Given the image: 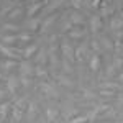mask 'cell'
I'll return each mask as SVG.
<instances>
[{"label": "cell", "instance_id": "cell-1", "mask_svg": "<svg viewBox=\"0 0 123 123\" xmlns=\"http://www.w3.org/2000/svg\"><path fill=\"white\" fill-rule=\"evenodd\" d=\"M61 49H62V54H64V57H66L67 61H74L76 57H74V49H72V46L71 44H67V43H62L61 44Z\"/></svg>", "mask_w": 123, "mask_h": 123}, {"label": "cell", "instance_id": "cell-2", "mask_svg": "<svg viewBox=\"0 0 123 123\" xmlns=\"http://www.w3.org/2000/svg\"><path fill=\"white\" fill-rule=\"evenodd\" d=\"M18 67H20V71H21V76H25V77H30V76H31V72H33V67H31V64H30L28 61L20 62Z\"/></svg>", "mask_w": 123, "mask_h": 123}, {"label": "cell", "instance_id": "cell-3", "mask_svg": "<svg viewBox=\"0 0 123 123\" xmlns=\"http://www.w3.org/2000/svg\"><path fill=\"white\" fill-rule=\"evenodd\" d=\"M100 28H102V18H100L98 15H94V17L90 18V30H92V31H98Z\"/></svg>", "mask_w": 123, "mask_h": 123}, {"label": "cell", "instance_id": "cell-4", "mask_svg": "<svg viewBox=\"0 0 123 123\" xmlns=\"http://www.w3.org/2000/svg\"><path fill=\"white\" fill-rule=\"evenodd\" d=\"M20 84V79L17 76H10L8 77V90L12 94H15V90H17V87Z\"/></svg>", "mask_w": 123, "mask_h": 123}, {"label": "cell", "instance_id": "cell-5", "mask_svg": "<svg viewBox=\"0 0 123 123\" xmlns=\"http://www.w3.org/2000/svg\"><path fill=\"white\" fill-rule=\"evenodd\" d=\"M36 51H38V46H36V44H30V46L23 51V57H25V59H28V57H31Z\"/></svg>", "mask_w": 123, "mask_h": 123}, {"label": "cell", "instance_id": "cell-6", "mask_svg": "<svg viewBox=\"0 0 123 123\" xmlns=\"http://www.w3.org/2000/svg\"><path fill=\"white\" fill-rule=\"evenodd\" d=\"M71 23L72 25H84V17L79 13H72L71 15Z\"/></svg>", "mask_w": 123, "mask_h": 123}, {"label": "cell", "instance_id": "cell-7", "mask_svg": "<svg viewBox=\"0 0 123 123\" xmlns=\"http://www.w3.org/2000/svg\"><path fill=\"white\" fill-rule=\"evenodd\" d=\"M43 5H44L43 2H36V3H33V5L28 8V17H33V15H35V13H36V12L43 7Z\"/></svg>", "mask_w": 123, "mask_h": 123}, {"label": "cell", "instance_id": "cell-8", "mask_svg": "<svg viewBox=\"0 0 123 123\" xmlns=\"http://www.w3.org/2000/svg\"><path fill=\"white\" fill-rule=\"evenodd\" d=\"M98 67H100V57L92 56V59H90V69L92 71H98Z\"/></svg>", "mask_w": 123, "mask_h": 123}, {"label": "cell", "instance_id": "cell-9", "mask_svg": "<svg viewBox=\"0 0 123 123\" xmlns=\"http://www.w3.org/2000/svg\"><path fill=\"white\" fill-rule=\"evenodd\" d=\"M18 64L13 61V59H10V61H3L2 62V67H3V71H8V69H12V67H17Z\"/></svg>", "mask_w": 123, "mask_h": 123}, {"label": "cell", "instance_id": "cell-10", "mask_svg": "<svg viewBox=\"0 0 123 123\" xmlns=\"http://www.w3.org/2000/svg\"><path fill=\"white\" fill-rule=\"evenodd\" d=\"M41 89H43V90H44L48 95H51V97H56V90H54L53 87H49L48 84H43V85H41Z\"/></svg>", "mask_w": 123, "mask_h": 123}, {"label": "cell", "instance_id": "cell-11", "mask_svg": "<svg viewBox=\"0 0 123 123\" xmlns=\"http://www.w3.org/2000/svg\"><path fill=\"white\" fill-rule=\"evenodd\" d=\"M38 26H39V21H38V20H31V21H28V23H26V28L31 30V31L38 30Z\"/></svg>", "mask_w": 123, "mask_h": 123}, {"label": "cell", "instance_id": "cell-12", "mask_svg": "<svg viewBox=\"0 0 123 123\" xmlns=\"http://www.w3.org/2000/svg\"><path fill=\"white\" fill-rule=\"evenodd\" d=\"M2 39H3L7 44H12V43H17L20 39V36H2Z\"/></svg>", "mask_w": 123, "mask_h": 123}, {"label": "cell", "instance_id": "cell-13", "mask_svg": "<svg viewBox=\"0 0 123 123\" xmlns=\"http://www.w3.org/2000/svg\"><path fill=\"white\" fill-rule=\"evenodd\" d=\"M69 36H71V38L79 39V38H82V36H84V33H82V31H79V30H72V31H69Z\"/></svg>", "mask_w": 123, "mask_h": 123}, {"label": "cell", "instance_id": "cell-14", "mask_svg": "<svg viewBox=\"0 0 123 123\" xmlns=\"http://www.w3.org/2000/svg\"><path fill=\"white\" fill-rule=\"evenodd\" d=\"M84 51H85L84 46H79V48L76 49V53H74V57H76L77 61H80V59H82V54H84Z\"/></svg>", "mask_w": 123, "mask_h": 123}, {"label": "cell", "instance_id": "cell-15", "mask_svg": "<svg viewBox=\"0 0 123 123\" xmlns=\"http://www.w3.org/2000/svg\"><path fill=\"white\" fill-rule=\"evenodd\" d=\"M100 95H105V97H115V90H112V89H102V90H100Z\"/></svg>", "mask_w": 123, "mask_h": 123}, {"label": "cell", "instance_id": "cell-16", "mask_svg": "<svg viewBox=\"0 0 123 123\" xmlns=\"http://www.w3.org/2000/svg\"><path fill=\"white\" fill-rule=\"evenodd\" d=\"M87 120H89V117L82 115V117H77V118H74V120H71V123H85Z\"/></svg>", "mask_w": 123, "mask_h": 123}, {"label": "cell", "instance_id": "cell-17", "mask_svg": "<svg viewBox=\"0 0 123 123\" xmlns=\"http://www.w3.org/2000/svg\"><path fill=\"white\" fill-rule=\"evenodd\" d=\"M102 87H107V89H112V90H117L118 89V84H115V82H104Z\"/></svg>", "mask_w": 123, "mask_h": 123}, {"label": "cell", "instance_id": "cell-18", "mask_svg": "<svg viewBox=\"0 0 123 123\" xmlns=\"http://www.w3.org/2000/svg\"><path fill=\"white\" fill-rule=\"evenodd\" d=\"M56 115H57V112H56V110L49 108V110H48V120H49V122H53V120L56 118Z\"/></svg>", "mask_w": 123, "mask_h": 123}, {"label": "cell", "instance_id": "cell-19", "mask_svg": "<svg viewBox=\"0 0 123 123\" xmlns=\"http://www.w3.org/2000/svg\"><path fill=\"white\" fill-rule=\"evenodd\" d=\"M54 18H56L54 15H51V17H48V20H46V21H44V23H43V30H46L48 26H49V25H51V23L54 21Z\"/></svg>", "mask_w": 123, "mask_h": 123}, {"label": "cell", "instance_id": "cell-20", "mask_svg": "<svg viewBox=\"0 0 123 123\" xmlns=\"http://www.w3.org/2000/svg\"><path fill=\"white\" fill-rule=\"evenodd\" d=\"M112 26H113L115 30H120V28H123V20H113Z\"/></svg>", "mask_w": 123, "mask_h": 123}, {"label": "cell", "instance_id": "cell-21", "mask_svg": "<svg viewBox=\"0 0 123 123\" xmlns=\"http://www.w3.org/2000/svg\"><path fill=\"white\" fill-rule=\"evenodd\" d=\"M59 80H61L64 85H72V84H74L71 79H67V77H64V76H59Z\"/></svg>", "mask_w": 123, "mask_h": 123}, {"label": "cell", "instance_id": "cell-22", "mask_svg": "<svg viewBox=\"0 0 123 123\" xmlns=\"http://www.w3.org/2000/svg\"><path fill=\"white\" fill-rule=\"evenodd\" d=\"M20 15H21V8H15L8 17H10V18H15V17H20Z\"/></svg>", "mask_w": 123, "mask_h": 123}, {"label": "cell", "instance_id": "cell-23", "mask_svg": "<svg viewBox=\"0 0 123 123\" xmlns=\"http://www.w3.org/2000/svg\"><path fill=\"white\" fill-rule=\"evenodd\" d=\"M36 59H38V62H46V54H44L43 51H39V54L36 56Z\"/></svg>", "mask_w": 123, "mask_h": 123}, {"label": "cell", "instance_id": "cell-24", "mask_svg": "<svg viewBox=\"0 0 123 123\" xmlns=\"http://www.w3.org/2000/svg\"><path fill=\"white\" fill-rule=\"evenodd\" d=\"M36 74H38V76H44V77L48 76V72H46V71H44V69H43L41 66H38V67H36Z\"/></svg>", "mask_w": 123, "mask_h": 123}, {"label": "cell", "instance_id": "cell-25", "mask_svg": "<svg viewBox=\"0 0 123 123\" xmlns=\"http://www.w3.org/2000/svg\"><path fill=\"white\" fill-rule=\"evenodd\" d=\"M3 30H10V31H18V26H15V25H3Z\"/></svg>", "mask_w": 123, "mask_h": 123}, {"label": "cell", "instance_id": "cell-26", "mask_svg": "<svg viewBox=\"0 0 123 123\" xmlns=\"http://www.w3.org/2000/svg\"><path fill=\"white\" fill-rule=\"evenodd\" d=\"M8 108H10V105H8V104H5V105H0V113H2V115H5L7 112H8Z\"/></svg>", "mask_w": 123, "mask_h": 123}, {"label": "cell", "instance_id": "cell-27", "mask_svg": "<svg viewBox=\"0 0 123 123\" xmlns=\"http://www.w3.org/2000/svg\"><path fill=\"white\" fill-rule=\"evenodd\" d=\"M20 80H21V84H23V85H30V82H31V79H30V77H25V76H21Z\"/></svg>", "mask_w": 123, "mask_h": 123}, {"label": "cell", "instance_id": "cell-28", "mask_svg": "<svg viewBox=\"0 0 123 123\" xmlns=\"http://www.w3.org/2000/svg\"><path fill=\"white\" fill-rule=\"evenodd\" d=\"M113 66H115V69H120V67H123V59H117L113 62Z\"/></svg>", "mask_w": 123, "mask_h": 123}, {"label": "cell", "instance_id": "cell-29", "mask_svg": "<svg viewBox=\"0 0 123 123\" xmlns=\"http://www.w3.org/2000/svg\"><path fill=\"white\" fill-rule=\"evenodd\" d=\"M72 2V5L76 7V8H80L82 7V0H71Z\"/></svg>", "mask_w": 123, "mask_h": 123}, {"label": "cell", "instance_id": "cell-30", "mask_svg": "<svg viewBox=\"0 0 123 123\" xmlns=\"http://www.w3.org/2000/svg\"><path fill=\"white\" fill-rule=\"evenodd\" d=\"M31 36L30 35H20V41H30Z\"/></svg>", "mask_w": 123, "mask_h": 123}, {"label": "cell", "instance_id": "cell-31", "mask_svg": "<svg viewBox=\"0 0 123 123\" xmlns=\"http://www.w3.org/2000/svg\"><path fill=\"white\" fill-rule=\"evenodd\" d=\"M102 43L105 44V48H112V43H110V41H108L107 38H102Z\"/></svg>", "mask_w": 123, "mask_h": 123}, {"label": "cell", "instance_id": "cell-32", "mask_svg": "<svg viewBox=\"0 0 123 123\" xmlns=\"http://www.w3.org/2000/svg\"><path fill=\"white\" fill-rule=\"evenodd\" d=\"M92 48H94L95 51H98V49H100V46H98V43H97V41H94V43H92Z\"/></svg>", "mask_w": 123, "mask_h": 123}, {"label": "cell", "instance_id": "cell-33", "mask_svg": "<svg viewBox=\"0 0 123 123\" xmlns=\"http://www.w3.org/2000/svg\"><path fill=\"white\" fill-rule=\"evenodd\" d=\"M92 7H95V8L100 7V0H94V2H92Z\"/></svg>", "mask_w": 123, "mask_h": 123}, {"label": "cell", "instance_id": "cell-34", "mask_svg": "<svg viewBox=\"0 0 123 123\" xmlns=\"http://www.w3.org/2000/svg\"><path fill=\"white\" fill-rule=\"evenodd\" d=\"M2 97H5V90H0V98Z\"/></svg>", "mask_w": 123, "mask_h": 123}, {"label": "cell", "instance_id": "cell-35", "mask_svg": "<svg viewBox=\"0 0 123 123\" xmlns=\"http://www.w3.org/2000/svg\"><path fill=\"white\" fill-rule=\"evenodd\" d=\"M118 102H120V104H123V97H120V98H118Z\"/></svg>", "mask_w": 123, "mask_h": 123}, {"label": "cell", "instance_id": "cell-36", "mask_svg": "<svg viewBox=\"0 0 123 123\" xmlns=\"http://www.w3.org/2000/svg\"><path fill=\"white\" fill-rule=\"evenodd\" d=\"M120 79H122V80H123V72H122V74H120Z\"/></svg>", "mask_w": 123, "mask_h": 123}, {"label": "cell", "instance_id": "cell-37", "mask_svg": "<svg viewBox=\"0 0 123 123\" xmlns=\"http://www.w3.org/2000/svg\"><path fill=\"white\" fill-rule=\"evenodd\" d=\"M36 2H41V0H33V3H36Z\"/></svg>", "mask_w": 123, "mask_h": 123}, {"label": "cell", "instance_id": "cell-38", "mask_svg": "<svg viewBox=\"0 0 123 123\" xmlns=\"http://www.w3.org/2000/svg\"><path fill=\"white\" fill-rule=\"evenodd\" d=\"M0 79H2V76H0Z\"/></svg>", "mask_w": 123, "mask_h": 123}]
</instances>
